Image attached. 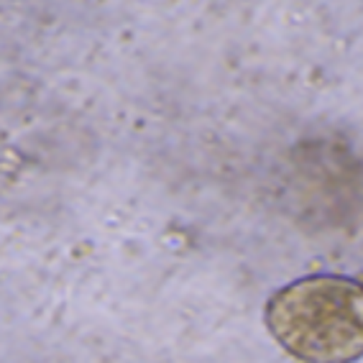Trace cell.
<instances>
[{"label":"cell","mask_w":363,"mask_h":363,"mask_svg":"<svg viewBox=\"0 0 363 363\" xmlns=\"http://www.w3.org/2000/svg\"><path fill=\"white\" fill-rule=\"evenodd\" d=\"M361 284L310 277L284 286L266 307L274 337L305 363H350L363 348Z\"/></svg>","instance_id":"6da1fadb"}]
</instances>
